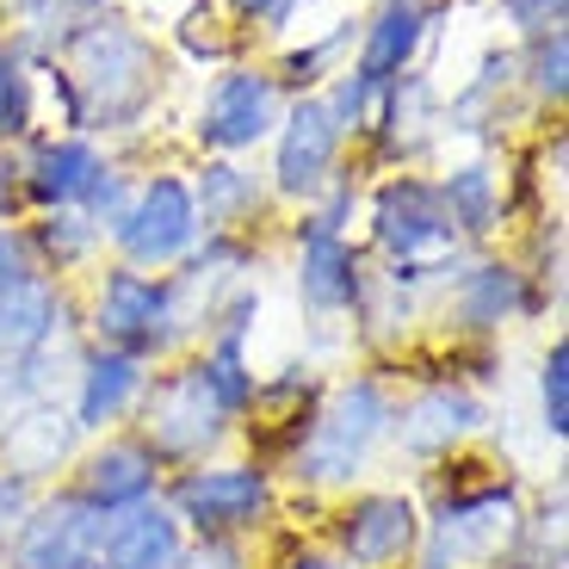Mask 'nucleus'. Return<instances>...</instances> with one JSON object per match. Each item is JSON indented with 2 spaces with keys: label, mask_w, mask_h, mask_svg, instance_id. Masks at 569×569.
<instances>
[{
  "label": "nucleus",
  "mask_w": 569,
  "mask_h": 569,
  "mask_svg": "<svg viewBox=\"0 0 569 569\" xmlns=\"http://www.w3.org/2000/svg\"><path fill=\"white\" fill-rule=\"evenodd\" d=\"M192 366H199L204 390L217 397V409L242 427L248 409H254V385H260V366H254V341H199L186 347Z\"/></svg>",
  "instance_id": "nucleus-27"
},
{
  "label": "nucleus",
  "mask_w": 569,
  "mask_h": 569,
  "mask_svg": "<svg viewBox=\"0 0 569 569\" xmlns=\"http://www.w3.org/2000/svg\"><path fill=\"white\" fill-rule=\"evenodd\" d=\"M26 242H31V254H38V272L74 284V272H93V267H100L106 229L93 223L87 211H38V217L26 223Z\"/></svg>",
  "instance_id": "nucleus-26"
},
{
  "label": "nucleus",
  "mask_w": 569,
  "mask_h": 569,
  "mask_svg": "<svg viewBox=\"0 0 569 569\" xmlns=\"http://www.w3.org/2000/svg\"><path fill=\"white\" fill-rule=\"evenodd\" d=\"M186 186H192V211H199L204 236H242V242L260 236V217L272 204L267 173H254L248 161H229V156H204L186 173Z\"/></svg>",
  "instance_id": "nucleus-21"
},
{
  "label": "nucleus",
  "mask_w": 569,
  "mask_h": 569,
  "mask_svg": "<svg viewBox=\"0 0 569 569\" xmlns=\"http://www.w3.org/2000/svg\"><path fill=\"white\" fill-rule=\"evenodd\" d=\"M43 87L62 106V130H124L156 106L161 57L130 19L118 13H81L69 19L57 57L43 62Z\"/></svg>",
  "instance_id": "nucleus-2"
},
{
  "label": "nucleus",
  "mask_w": 569,
  "mask_h": 569,
  "mask_svg": "<svg viewBox=\"0 0 569 569\" xmlns=\"http://www.w3.org/2000/svg\"><path fill=\"white\" fill-rule=\"evenodd\" d=\"M106 149L81 130H38V137L19 142L13 173H19V204L31 217L38 211H81V199L93 192L106 168Z\"/></svg>",
  "instance_id": "nucleus-16"
},
{
  "label": "nucleus",
  "mask_w": 569,
  "mask_h": 569,
  "mask_svg": "<svg viewBox=\"0 0 569 569\" xmlns=\"http://www.w3.org/2000/svg\"><path fill=\"white\" fill-rule=\"evenodd\" d=\"M440 26V7H402V0H385L371 19H359V38H353V74L366 81H397V74L415 69V57L427 50Z\"/></svg>",
  "instance_id": "nucleus-23"
},
{
  "label": "nucleus",
  "mask_w": 569,
  "mask_h": 569,
  "mask_svg": "<svg viewBox=\"0 0 569 569\" xmlns=\"http://www.w3.org/2000/svg\"><path fill=\"white\" fill-rule=\"evenodd\" d=\"M149 371H156V366H142V359H130V353L87 347L81 366H74V378H69V390H62L74 427H81L87 440H93V433H118V427H130V415H137V402H142V385H149Z\"/></svg>",
  "instance_id": "nucleus-20"
},
{
  "label": "nucleus",
  "mask_w": 569,
  "mask_h": 569,
  "mask_svg": "<svg viewBox=\"0 0 569 569\" xmlns=\"http://www.w3.org/2000/svg\"><path fill=\"white\" fill-rule=\"evenodd\" d=\"M397 371V421H390V458L415 477L433 465H452L465 452H483L496 433V397L440 366H390Z\"/></svg>",
  "instance_id": "nucleus-5"
},
{
  "label": "nucleus",
  "mask_w": 569,
  "mask_h": 569,
  "mask_svg": "<svg viewBox=\"0 0 569 569\" xmlns=\"http://www.w3.org/2000/svg\"><path fill=\"white\" fill-rule=\"evenodd\" d=\"M433 186H440V204H446L458 242H465L470 254L501 236V223H508V186H501L496 161H483V156L458 161V168H446Z\"/></svg>",
  "instance_id": "nucleus-24"
},
{
  "label": "nucleus",
  "mask_w": 569,
  "mask_h": 569,
  "mask_svg": "<svg viewBox=\"0 0 569 569\" xmlns=\"http://www.w3.org/2000/svg\"><path fill=\"white\" fill-rule=\"evenodd\" d=\"M563 13H569V0H501V19L513 26V38H520V43L563 31Z\"/></svg>",
  "instance_id": "nucleus-33"
},
{
  "label": "nucleus",
  "mask_w": 569,
  "mask_h": 569,
  "mask_svg": "<svg viewBox=\"0 0 569 569\" xmlns=\"http://www.w3.org/2000/svg\"><path fill=\"white\" fill-rule=\"evenodd\" d=\"M483 569H545V563H539V557H527L520 545H508V551H496Z\"/></svg>",
  "instance_id": "nucleus-37"
},
{
  "label": "nucleus",
  "mask_w": 569,
  "mask_h": 569,
  "mask_svg": "<svg viewBox=\"0 0 569 569\" xmlns=\"http://www.w3.org/2000/svg\"><path fill=\"white\" fill-rule=\"evenodd\" d=\"M26 279H38V254L26 242V223H0V298Z\"/></svg>",
  "instance_id": "nucleus-34"
},
{
  "label": "nucleus",
  "mask_w": 569,
  "mask_h": 569,
  "mask_svg": "<svg viewBox=\"0 0 569 569\" xmlns=\"http://www.w3.org/2000/svg\"><path fill=\"white\" fill-rule=\"evenodd\" d=\"M551 310L557 303L527 279V267L513 254H489V248L458 260V272L440 284V298H433L440 341H501L508 328L545 322Z\"/></svg>",
  "instance_id": "nucleus-9"
},
{
  "label": "nucleus",
  "mask_w": 569,
  "mask_h": 569,
  "mask_svg": "<svg viewBox=\"0 0 569 569\" xmlns=\"http://www.w3.org/2000/svg\"><path fill=\"white\" fill-rule=\"evenodd\" d=\"M390 421H397V371L366 366V359L335 371L303 433L279 458L284 496L328 508L335 496L371 483L378 458H390Z\"/></svg>",
  "instance_id": "nucleus-1"
},
{
  "label": "nucleus",
  "mask_w": 569,
  "mask_h": 569,
  "mask_svg": "<svg viewBox=\"0 0 569 569\" xmlns=\"http://www.w3.org/2000/svg\"><path fill=\"white\" fill-rule=\"evenodd\" d=\"M26 137H38V69L0 43V142L19 149Z\"/></svg>",
  "instance_id": "nucleus-29"
},
{
  "label": "nucleus",
  "mask_w": 569,
  "mask_h": 569,
  "mask_svg": "<svg viewBox=\"0 0 569 569\" xmlns=\"http://www.w3.org/2000/svg\"><path fill=\"white\" fill-rule=\"evenodd\" d=\"M229 7H236V19H242V26L279 38L284 26H298V13L310 7V0H229Z\"/></svg>",
  "instance_id": "nucleus-35"
},
{
  "label": "nucleus",
  "mask_w": 569,
  "mask_h": 569,
  "mask_svg": "<svg viewBox=\"0 0 569 569\" xmlns=\"http://www.w3.org/2000/svg\"><path fill=\"white\" fill-rule=\"evenodd\" d=\"M186 539H192V532H186L180 520H173V508L156 496V501H137V508H124V513H106L93 563L100 569H180Z\"/></svg>",
  "instance_id": "nucleus-22"
},
{
  "label": "nucleus",
  "mask_w": 569,
  "mask_h": 569,
  "mask_svg": "<svg viewBox=\"0 0 569 569\" xmlns=\"http://www.w3.org/2000/svg\"><path fill=\"white\" fill-rule=\"evenodd\" d=\"M62 7H69V13H112L118 0H62Z\"/></svg>",
  "instance_id": "nucleus-38"
},
{
  "label": "nucleus",
  "mask_w": 569,
  "mask_h": 569,
  "mask_svg": "<svg viewBox=\"0 0 569 569\" xmlns=\"http://www.w3.org/2000/svg\"><path fill=\"white\" fill-rule=\"evenodd\" d=\"M279 112H284L279 74L260 69V62H229V69L204 87L199 118H192V142H199L204 156L242 161L279 130Z\"/></svg>",
  "instance_id": "nucleus-13"
},
{
  "label": "nucleus",
  "mask_w": 569,
  "mask_h": 569,
  "mask_svg": "<svg viewBox=\"0 0 569 569\" xmlns=\"http://www.w3.org/2000/svg\"><path fill=\"white\" fill-rule=\"evenodd\" d=\"M316 539L347 569H409L421 545V496L409 483H359L322 508Z\"/></svg>",
  "instance_id": "nucleus-10"
},
{
  "label": "nucleus",
  "mask_w": 569,
  "mask_h": 569,
  "mask_svg": "<svg viewBox=\"0 0 569 569\" xmlns=\"http://www.w3.org/2000/svg\"><path fill=\"white\" fill-rule=\"evenodd\" d=\"M199 211H192V186H186V173L173 168H156L142 173L137 192H130L124 217L112 223V236H106V248H112V260H124V267H142V272H173L192 248H199Z\"/></svg>",
  "instance_id": "nucleus-11"
},
{
  "label": "nucleus",
  "mask_w": 569,
  "mask_h": 569,
  "mask_svg": "<svg viewBox=\"0 0 569 569\" xmlns=\"http://www.w3.org/2000/svg\"><path fill=\"white\" fill-rule=\"evenodd\" d=\"M161 501L192 539H272V532H284V501L291 496H284L279 470L267 458L236 446L223 458L168 470Z\"/></svg>",
  "instance_id": "nucleus-6"
},
{
  "label": "nucleus",
  "mask_w": 569,
  "mask_h": 569,
  "mask_svg": "<svg viewBox=\"0 0 569 569\" xmlns=\"http://www.w3.org/2000/svg\"><path fill=\"white\" fill-rule=\"evenodd\" d=\"M359 223H366V260L371 267H385L390 279L415 284L427 298H440V284L458 272V260L470 254L458 242L452 217L440 204V186L427 180V173H385V180L371 186V199L359 204Z\"/></svg>",
  "instance_id": "nucleus-4"
},
{
  "label": "nucleus",
  "mask_w": 569,
  "mask_h": 569,
  "mask_svg": "<svg viewBox=\"0 0 569 569\" xmlns=\"http://www.w3.org/2000/svg\"><path fill=\"white\" fill-rule=\"evenodd\" d=\"M446 130V112H440V87L427 81V74H397L385 81V100H378V124H371V142L385 149V156L409 161L421 156L427 142Z\"/></svg>",
  "instance_id": "nucleus-25"
},
{
  "label": "nucleus",
  "mask_w": 569,
  "mask_h": 569,
  "mask_svg": "<svg viewBox=\"0 0 569 569\" xmlns=\"http://www.w3.org/2000/svg\"><path fill=\"white\" fill-rule=\"evenodd\" d=\"M272 168H267V192L284 204H310L316 192L347 173V137L335 124L322 93H291L272 130Z\"/></svg>",
  "instance_id": "nucleus-12"
},
{
  "label": "nucleus",
  "mask_w": 569,
  "mask_h": 569,
  "mask_svg": "<svg viewBox=\"0 0 569 569\" xmlns=\"http://www.w3.org/2000/svg\"><path fill=\"white\" fill-rule=\"evenodd\" d=\"M532 402H539V415H532V421H539V440L551 446V452H563V440H569V335L563 328H557L539 353Z\"/></svg>",
  "instance_id": "nucleus-28"
},
{
  "label": "nucleus",
  "mask_w": 569,
  "mask_h": 569,
  "mask_svg": "<svg viewBox=\"0 0 569 569\" xmlns=\"http://www.w3.org/2000/svg\"><path fill=\"white\" fill-rule=\"evenodd\" d=\"M421 496V545L409 569H483L496 551L513 545V527L527 513L532 483L489 452H465L415 477Z\"/></svg>",
  "instance_id": "nucleus-3"
},
{
  "label": "nucleus",
  "mask_w": 569,
  "mask_h": 569,
  "mask_svg": "<svg viewBox=\"0 0 569 569\" xmlns=\"http://www.w3.org/2000/svg\"><path fill=\"white\" fill-rule=\"evenodd\" d=\"M260 569H347L316 532H272Z\"/></svg>",
  "instance_id": "nucleus-32"
},
{
  "label": "nucleus",
  "mask_w": 569,
  "mask_h": 569,
  "mask_svg": "<svg viewBox=\"0 0 569 569\" xmlns=\"http://www.w3.org/2000/svg\"><path fill=\"white\" fill-rule=\"evenodd\" d=\"M267 539H186L180 569H260Z\"/></svg>",
  "instance_id": "nucleus-31"
},
{
  "label": "nucleus",
  "mask_w": 569,
  "mask_h": 569,
  "mask_svg": "<svg viewBox=\"0 0 569 569\" xmlns=\"http://www.w3.org/2000/svg\"><path fill=\"white\" fill-rule=\"evenodd\" d=\"M520 81H527V93L539 106H551V112L569 100V38L563 31L532 38L527 50H520Z\"/></svg>",
  "instance_id": "nucleus-30"
},
{
  "label": "nucleus",
  "mask_w": 569,
  "mask_h": 569,
  "mask_svg": "<svg viewBox=\"0 0 569 569\" xmlns=\"http://www.w3.org/2000/svg\"><path fill=\"white\" fill-rule=\"evenodd\" d=\"M100 527H106V513L74 501L62 483L43 489L31 501V513L0 545V569H74L100 551Z\"/></svg>",
  "instance_id": "nucleus-17"
},
{
  "label": "nucleus",
  "mask_w": 569,
  "mask_h": 569,
  "mask_svg": "<svg viewBox=\"0 0 569 569\" xmlns=\"http://www.w3.org/2000/svg\"><path fill=\"white\" fill-rule=\"evenodd\" d=\"M366 248L359 236H328V229L291 223V298L310 316V328H347L359 291H366Z\"/></svg>",
  "instance_id": "nucleus-14"
},
{
  "label": "nucleus",
  "mask_w": 569,
  "mask_h": 569,
  "mask_svg": "<svg viewBox=\"0 0 569 569\" xmlns=\"http://www.w3.org/2000/svg\"><path fill=\"white\" fill-rule=\"evenodd\" d=\"M62 335H81V298H74L69 279L38 272L0 298V371L26 366L31 353H43Z\"/></svg>",
  "instance_id": "nucleus-19"
},
{
  "label": "nucleus",
  "mask_w": 569,
  "mask_h": 569,
  "mask_svg": "<svg viewBox=\"0 0 569 569\" xmlns=\"http://www.w3.org/2000/svg\"><path fill=\"white\" fill-rule=\"evenodd\" d=\"M161 483H168V465H161L130 427L93 433V440L74 452L69 477H62V489H69L74 501H87L93 513H124V508H137V501H156Z\"/></svg>",
  "instance_id": "nucleus-15"
},
{
  "label": "nucleus",
  "mask_w": 569,
  "mask_h": 569,
  "mask_svg": "<svg viewBox=\"0 0 569 569\" xmlns=\"http://www.w3.org/2000/svg\"><path fill=\"white\" fill-rule=\"evenodd\" d=\"M19 211H26L19 204V173H13V156L0 149V223H19Z\"/></svg>",
  "instance_id": "nucleus-36"
},
{
  "label": "nucleus",
  "mask_w": 569,
  "mask_h": 569,
  "mask_svg": "<svg viewBox=\"0 0 569 569\" xmlns=\"http://www.w3.org/2000/svg\"><path fill=\"white\" fill-rule=\"evenodd\" d=\"M81 446H87V433L74 427V415L62 397L19 402V409L0 421V470L19 477V483H31V489H57L62 477H69Z\"/></svg>",
  "instance_id": "nucleus-18"
},
{
  "label": "nucleus",
  "mask_w": 569,
  "mask_h": 569,
  "mask_svg": "<svg viewBox=\"0 0 569 569\" xmlns=\"http://www.w3.org/2000/svg\"><path fill=\"white\" fill-rule=\"evenodd\" d=\"M81 298V335L87 347H112L130 353L142 366H168L186 353V335L173 322V298H168V272H142L124 260H100L87 272Z\"/></svg>",
  "instance_id": "nucleus-7"
},
{
  "label": "nucleus",
  "mask_w": 569,
  "mask_h": 569,
  "mask_svg": "<svg viewBox=\"0 0 569 569\" xmlns=\"http://www.w3.org/2000/svg\"><path fill=\"white\" fill-rule=\"evenodd\" d=\"M130 433H137L168 470L223 458V452H236V440H242V427L229 421V415L217 409V397L204 390L192 353H180V359H168V366L149 371L142 402H137V415H130Z\"/></svg>",
  "instance_id": "nucleus-8"
},
{
  "label": "nucleus",
  "mask_w": 569,
  "mask_h": 569,
  "mask_svg": "<svg viewBox=\"0 0 569 569\" xmlns=\"http://www.w3.org/2000/svg\"><path fill=\"white\" fill-rule=\"evenodd\" d=\"M402 7H427V0H402Z\"/></svg>",
  "instance_id": "nucleus-40"
},
{
  "label": "nucleus",
  "mask_w": 569,
  "mask_h": 569,
  "mask_svg": "<svg viewBox=\"0 0 569 569\" xmlns=\"http://www.w3.org/2000/svg\"><path fill=\"white\" fill-rule=\"evenodd\" d=\"M74 569H100V563H93V557H87V563H74Z\"/></svg>",
  "instance_id": "nucleus-39"
}]
</instances>
